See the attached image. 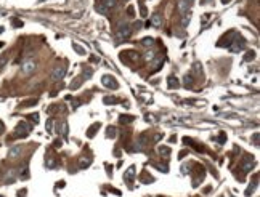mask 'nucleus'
<instances>
[{
  "label": "nucleus",
  "instance_id": "obj_19",
  "mask_svg": "<svg viewBox=\"0 0 260 197\" xmlns=\"http://www.w3.org/2000/svg\"><path fill=\"white\" fill-rule=\"evenodd\" d=\"M55 165H56V160H55V159H48V160H47V167H48V168H53V167H55Z\"/></svg>",
  "mask_w": 260,
  "mask_h": 197
},
{
  "label": "nucleus",
  "instance_id": "obj_20",
  "mask_svg": "<svg viewBox=\"0 0 260 197\" xmlns=\"http://www.w3.org/2000/svg\"><path fill=\"white\" fill-rule=\"evenodd\" d=\"M96 10H98V11H100V13H106V11H108V8H106V7H105V3L98 5V7H96Z\"/></svg>",
  "mask_w": 260,
  "mask_h": 197
},
{
  "label": "nucleus",
  "instance_id": "obj_25",
  "mask_svg": "<svg viewBox=\"0 0 260 197\" xmlns=\"http://www.w3.org/2000/svg\"><path fill=\"white\" fill-rule=\"evenodd\" d=\"M254 189H255V184H251V186H249V189L246 191V194H247V196H251V192H254Z\"/></svg>",
  "mask_w": 260,
  "mask_h": 197
},
{
  "label": "nucleus",
  "instance_id": "obj_23",
  "mask_svg": "<svg viewBox=\"0 0 260 197\" xmlns=\"http://www.w3.org/2000/svg\"><path fill=\"white\" fill-rule=\"evenodd\" d=\"M254 56H255V53H254V51H249L247 55H246V58H244V59H246V61H251V59H254Z\"/></svg>",
  "mask_w": 260,
  "mask_h": 197
},
{
  "label": "nucleus",
  "instance_id": "obj_16",
  "mask_svg": "<svg viewBox=\"0 0 260 197\" xmlns=\"http://www.w3.org/2000/svg\"><path fill=\"white\" fill-rule=\"evenodd\" d=\"M132 120H133V117H132V116H121V122H122V124H124V122L129 124V122H132Z\"/></svg>",
  "mask_w": 260,
  "mask_h": 197
},
{
  "label": "nucleus",
  "instance_id": "obj_35",
  "mask_svg": "<svg viewBox=\"0 0 260 197\" xmlns=\"http://www.w3.org/2000/svg\"><path fill=\"white\" fill-rule=\"evenodd\" d=\"M3 132V124H2V122H0V133Z\"/></svg>",
  "mask_w": 260,
  "mask_h": 197
},
{
  "label": "nucleus",
  "instance_id": "obj_14",
  "mask_svg": "<svg viewBox=\"0 0 260 197\" xmlns=\"http://www.w3.org/2000/svg\"><path fill=\"white\" fill-rule=\"evenodd\" d=\"M141 43L145 45V47H151V45L154 43V39H151V37H146V39H143Z\"/></svg>",
  "mask_w": 260,
  "mask_h": 197
},
{
  "label": "nucleus",
  "instance_id": "obj_5",
  "mask_svg": "<svg viewBox=\"0 0 260 197\" xmlns=\"http://www.w3.org/2000/svg\"><path fill=\"white\" fill-rule=\"evenodd\" d=\"M23 74H26V75H29V74H32L34 71H36V63H34L32 59H29V61H26L24 64H23Z\"/></svg>",
  "mask_w": 260,
  "mask_h": 197
},
{
  "label": "nucleus",
  "instance_id": "obj_21",
  "mask_svg": "<svg viewBox=\"0 0 260 197\" xmlns=\"http://www.w3.org/2000/svg\"><path fill=\"white\" fill-rule=\"evenodd\" d=\"M61 132H63V135H68V124L66 122H63V125H61Z\"/></svg>",
  "mask_w": 260,
  "mask_h": 197
},
{
  "label": "nucleus",
  "instance_id": "obj_15",
  "mask_svg": "<svg viewBox=\"0 0 260 197\" xmlns=\"http://www.w3.org/2000/svg\"><path fill=\"white\" fill-rule=\"evenodd\" d=\"M100 128V124H95V125H92V127H90V130H88V136L92 138L95 135V130H98Z\"/></svg>",
  "mask_w": 260,
  "mask_h": 197
},
{
  "label": "nucleus",
  "instance_id": "obj_1",
  "mask_svg": "<svg viewBox=\"0 0 260 197\" xmlns=\"http://www.w3.org/2000/svg\"><path fill=\"white\" fill-rule=\"evenodd\" d=\"M29 132H31V127H29V124H26V122H21V124H18V127H16V136H27Z\"/></svg>",
  "mask_w": 260,
  "mask_h": 197
},
{
  "label": "nucleus",
  "instance_id": "obj_3",
  "mask_svg": "<svg viewBox=\"0 0 260 197\" xmlns=\"http://www.w3.org/2000/svg\"><path fill=\"white\" fill-rule=\"evenodd\" d=\"M64 75H66V69L63 67V66H60V67H55V71L52 72V80L58 82V80H61Z\"/></svg>",
  "mask_w": 260,
  "mask_h": 197
},
{
  "label": "nucleus",
  "instance_id": "obj_9",
  "mask_svg": "<svg viewBox=\"0 0 260 197\" xmlns=\"http://www.w3.org/2000/svg\"><path fill=\"white\" fill-rule=\"evenodd\" d=\"M241 167H243L244 172H249V170H252V167H254V159H252V157H246Z\"/></svg>",
  "mask_w": 260,
  "mask_h": 197
},
{
  "label": "nucleus",
  "instance_id": "obj_24",
  "mask_svg": "<svg viewBox=\"0 0 260 197\" xmlns=\"http://www.w3.org/2000/svg\"><path fill=\"white\" fill-rule=\"evenodd\" d=\"M52 128H53V122L52 120H47V132L52 133Z\"/></svg>",
  "mask_w": 260,
  "mask_h": 197
},
{
  "label": "nucleus",
  "instance_id": "obj_7",
  "mask_svg": "<svg viewBox=\"0 0 260 197\" xmlns=\"http://www.w3.org/2000/svg\"><path fill=\"white\" fill-rule=\"evenodd\" d=\"M190 2L191 0H180L178 2V10L183 16H186V11H188V7H190Z\"/></svg>",
  "mask_w": 260,
  "mask_h": 197
},
{
  "label": "nucleus",
  "instance_id": "obj_18",
  "mask_svg": "<svg viewBox=\"0 0 260 197\" xmlns=\"http://www.w3.org/2000/svg\"><path fill=\"white\" fill-rule=\"evenodd\" d=\"M145 59H148V61L154 59V51H146L145 53Z\"/></svg>",
  "mask_w": 260,
  "mask_h": 197
},
{
  "label": "nucleus",
  "instance_id": "obj_34",
  "mask_svg": "<svg viewBox=\"0 0 260 197\" xmlns=\"http://www.w3.org/2000/svg\"><path fill=\"white\" fill-rule=\"evenodd\" d=\"M218 141H220V143H223V141H225V135H222V136L218 138Z\"/></svg>",
  "mask_w": 260,
  "mask_h": 197
},
{
  "label": "nucleus",
  "instance_id": "obj_2",
  "mask_svg": "<svg viewBox=\"0 0 260 197\" xmlns=\"http://www.w3.org/2000/svg\"><path fill=\"white\" fill-rule=\"evenodd\" d=\"M130 34H132V31H130L129 24H121V26H119V29H117V37L121 39V40H122V39H129Z\"/></svg>",
  "mask_w": 260,
  "mask_h": 197
},
{
  "label": "nucleus",
  "instance_id": "obj_11",
  "mask_svg": "<svg viewBox=\"0 0 260 197\" xmlns=\"http://www.w3.org/2000/svg\"><path fill=\"white\" fill-rule=\"evenodd\" d=\"M19 154H21V146H13L8 152V157L10 159H15V157H18Z\"/></svg>",
  "mask_w": 260,
  "mask_h": 197
},
{
  "label": "nucleus",
  "instance_id": "obj_32",
  "mask_svg": "<svg viewBox=\"0 0 260 197\" xmlns=\"http://www.w3.org/2000/svg\"><path fill=\"white\" fill-rule=\"evenodd\" d=\"M31 119H32L34 122H39V116H37V114H32V116H31Z\"/></svg>",
  "mask_w": 260,
  "mask_h": 197
},
{
  "label": "nucleus",
  "instance_id": "obj_29",
  "mask_svg": "<svg viewBox=\"0 0 260 197\" xmlns=\"http://www.w3.org/2000/svg\"><path fill=\"white\" fill-rule=\"evenodd\" d=\"M5 63H7V56H2V58H0V67H2Z\"/></svg>",
  "mask_w": 260,
  "mask_h": 197
},
{
  "label": "nucleus",
  "instance_id": "obj_12",
  "mask_svg": "<svg viewBox=\"0 0 260 197\" xmlns=\"http://www.w3.org/2000/svg\"><path fill=\"white\" fill-rule=\"evenodd\" d=\"M90 165V159H87V157H80V160H79V167L80 168H85V167H88Z\"/></svg>",
  "mask_w": 260,
  "mask_h": 197
},
{
  "label": "nucleus",
  "instance_id": "obj_13",
  "mask_svg": "<svg viewBox=\"0 0 260 197\" xmlns=\"http://www.w3.org/2000/svg\"><path fill=\"white\" fill-rule=\"evenodd\" d=\"M116 127H108V130H106V135H108V138H116Z\"/></svg>",
  "mask_w": 260,
  "mask_h": 197
},
{
  "label": "nucleus",
  "instance_id": "obj_8",
  "mask_svg": "<svg viewBox=\"0 0 260 197\" xmlns=\"http://www.w3.org/2000/svg\"><path fill=\"white\" fill-rule=\"evenodd\" d=\"M133 178H135V167H130V168L124 173V181H125V183H132Z\"/></svg>",
  "mask_w": 260,
  "mask_h": 197
},
{
  "label": "nucleus",
  "instance_id": "obj_31",
  "mask_svg": "<svg viewBox=\"0 0 260 197\" xmlns=\"http://www.w3.org/2000/svg\"><path fill=\"white\" fill-rule=\"evenodd\" d=\"M74 48H76V51H79V53H84V50H82L80 47H79V45H76V43H74Z\"/></svg>",
  "mask_w": 260,
  "mask_h": 197
},
{
  "label": "nucleus",
  "instance_id": "obj_17",
  "mask_svg": "<svg viewBox=\"0 0 260 197\" xmlns=\"http://www.w3.org/2000/svg\"><path fill=\"white\" fill-rule=\"evenodd\" d=\"M116 5V0H105V7L106 8H113Z\"/></svg>",
  "mask_w": 260,
  "mask_h": 197
},
{
  "label": "nucleus",
  "instance_id": "obj_4",
  "mask_svg": "<svg viewBox=\"0 0 260 197\" xmlns=\"http://www.w3.org/2000/svg\"><path fill=\"white\" fill-rule=\"evenodd\" d=\"M103 83H105V87H109V88H113V90L119 88V83L116 82V79L111 77V75H105V77H103Z\"/></svg>",
  "mask_w": 260,
  "mask_h": 197
},
{
  "label": "nucleus",
  "instance_id": "obj_6",
  "mask_svg": "<svg viewBox=\"0 0 260 197\" xmlns=\"http://www.w3.org/2000/svg\"><path fill=\"white\" fill-rule=\"evenodd\" d=\"M244 47H246L244 40H243V39H238V40L235 42V45H231V47H230V50H231V51H235V53H238V51H243Z\"/></svg>",
  "mask_w": 260,
  "mask_h": 197
},
{
  "label": "nucleus",
  "instance_id": "obj_30",
  "mask_svg": "<svg viewBox=\"0 0 260 197\" xmlns=\"http://www.w3.org/2000/svg\"><path fill=\"white\" fill-rule=\"evenodd\" d=\"M105 103H108V104H109V103H116V100H114V98H105Z\"/></svg>",
  "mask_w": 260,
  "mask_h": 197
},
{
  "label": "nucleus",
  "instance_id": "obj_28",
  "mask_svg": "<svg viewBox=\"0 0 260 197\" xmlns=\"http://www.w3.org/2000/svg\"><path fill=\"white\" fill-rule=\"evenodd\" d=\"M254 144L259 146V133H255V135H254Z\"/></svg>",
  "mask_w": 260,
  "mask_h": 197
},
{
  "label": "nucleus",
  "instance_id": "obj_22",
  "mask_svg": "<svg viewBox=\"0 0 260 197\" xmlns=\"http://www.w3.org/2000/svg\"><path fill=\"white\" fill-rule=\"evenodd\" d=\"M159 152H161V154H166V156H167V154L170 152V149H169V148H166V146H164V148L161 146V148H159Z\"/></svg>",
  "mask_w": 260,
  "mask_h": 197
},
{
  "label": "nucleus",
  "instance_id": "obj_10",
  "mask_svg": "<svg viewBox=\"0 0 260 197\" xmlns=\"http://www.w3.org/2000/svg\"><path fill=\"white\" fill-rule=\"evenodd\" d=\"M151 24H153V26H156V27L162 26V18H161V15L154 13V15H153V18H151Z\"/></svg>",
  "mask_w": 260,
  "mask_h": 197
},
{
  "label": "nucleus",
  "instance_id": "obj_33",
  "mask_svg": "<svg viewBox=\"0 0 260 197\" xmlns=\"http://www.w3.org/2000/svg\"><path fill=\"white\" fill-rule=\"evenodd\" d=\"M58 188H64V181H60V183H58Z\"/></svg>",
  "mask_w": 260,
  "mask_h": 197
},
{
  "label": "nucleus",
  "instance_id": "obj_27",
  "mask_svg": "<svg viewBox=\"0 0 260 197\" xmlns=\"http://www.w3.org/2000/svg\"><path fill=\"white\" fill-rule=\"evenodd\" d=\"M185 87H191V77H185Z\"/></svg>",
  "mask_w": 260,
  "mask_h": 197
},
{
  "label": "nucleus",
  "instance_id": "obj_26",
  "mask_svg": "<svg viewBox=\"0 0 260 197\" xmlns=\"http://www.w3.org/2000/svg\"><path fill=\"white\" fill-rule=\"evenodd\" d=\"M71 104H72L74 109H76V108H79V106H80V101H79V100H72V103H71Z\"/></svg>",
  "mask_w": 260,
  "mask_h": 197
}]
</instances>
